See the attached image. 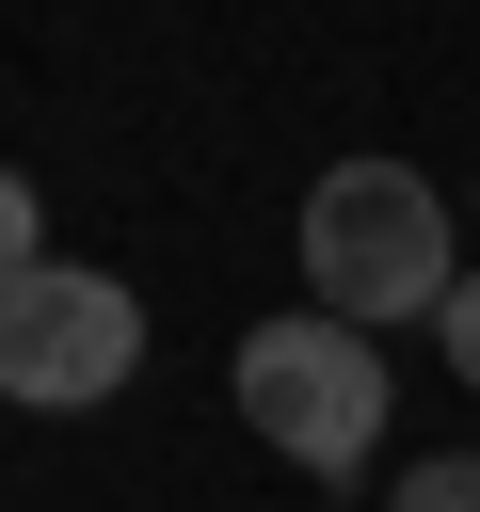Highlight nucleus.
<instances>
[{"instance_id":"4","label":"nucleus","mask_w":480,"mask_h":512,"mask_svg":"<svg viewBox=\"0 0 480 512\" xmlns=\"http://www.w3.org/2000/svg\"><path fill=\"white\" fill-rule=\"evenodd\" d=\"M384 512H480V448H432V464H400V496Z\"/></svg>"},{"instance_id":"1","label":"nucleus","mask_w":480,"mask_h":512,"mask_svg":"<svg viewBox=\"0 0 480 512\" xmlns=\"http://www.w3.org/2000/svg\"><path fill=\"white\" fill-rule=\"evenodd\" d=\"M464 256H448V192L416 160H336L304 192V304L352 320V336H400V320H448Z\"/></svg>"},{"instance_id":"5","label":"nucleus","mask_w":480,"mask_h":512,"mask_svg":"<svg viewBox=\"0 0 480 512\" xmlns=\"http://www.w3.org/2000/svg\"><path fill=\"white\" fill-rule=\"evenodd\" d=\"M32 256H48V192H32V176H16V160H0V288H16V272H32Z\"/></svg>"},{"instance_id":"3","label":"nucleus","mask_w":480,"mask_h":512,"mask_svg":"<svg viewBox=\"0 0 480 512\" xmlns=\"http://www.w3.org/2000/svg\"><path fill=\"white\" fill-rule=\"evenodd\" d=\"M128 368H144V304H128V272L32 256V272L0 288V400H16V416H80V400H112Z\"/></svg>"},{"instance_id":"6","label":"nucleus","mask_w":480,"mask_h":512,"mask_svg":"<svg viewBox=\"0 0 480 512\" xmlns=\"http://www.w3.org/2000/svg\"><path fill=\"white\" fill-rule=\"evenodd\" d=\"M432 336H448V384H464V400H480V272H464V288H448V320H432Z\"/></svg>"},{"instance_id":"2","label":"nucleus","mask_w":480,"mask_h":512,"mask_svg":"<svg viewBox=\"0 0 480 512\" xmlns=\"http://www.w3.org/2000/svg\"><path fill=\"white\" fill-rule=\"evenodd\" d=\"M224 384H240V416H256V448L272 464H304V480H352L368 448H384V336H352V320H320V304H288V320H256L240 352H224Z\"/></svg>"}]
</instances>
